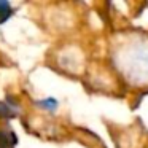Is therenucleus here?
I'll use <instances>...</instances> for the list:
<instances>
[{
	"label": "nucleus",
	"instance_id": "obj_1",
	"mask_svg": "<svg viewBox=\"0 0 148 148\" xmlns=\"http://www.w3.org/2000/svg\"><path fill=\"white\" fill-rule=\"evenodd\" d=\"M119 72L131 83H148V40L135 37L115 51Z\"/></svg>",
	"mask_w": 148,
	"mask_h": 148
},
{
	"label": "nucleus",
	"instance_id": "obj_2",
	"mask_svg": "<svg viewBox=\"0 0 148 148\" xmlns=\"http://www.w3.org/2000/svg\"><path fill=\"white\" fill-rule=\"evenodd\" d=\"M11 16V5L8 2H0V24Z\"/></svg>",
	"mask_w": 148,
	"mask_h": 148
}]
</instances>
